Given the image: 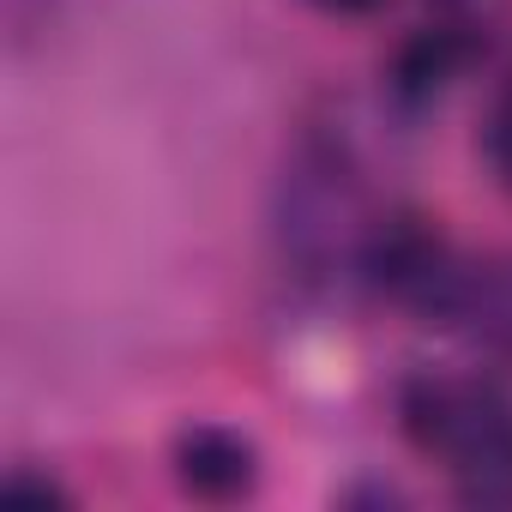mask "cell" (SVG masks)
Here are the masks:
<instances>
[{
    "mask_svg": "<svg viewBox=\"0 0 512 512\" xmlns=\"http://www.w3.org/2000/svg\"><path fill=\"white\" fill-rule=\"evenodd\" d=\"M7 494L13 500H43V506H67V488L55 476H31V470H13L7 476Z\"/></svg>",
    "mask_w": 512,
    "mask_h": 512,
    "instance_id": "obj_5",
    "label": "cell"
},
{
    "mask_svg": "<svg viewBox=\"0 0 512 512\" xmlns=\"http://www.w3.org/2000/svg\"><path fill=\"white\" fill-rule=\"evenodd\" d=\"M470 55H476V43H470L458 25H434V31H422V37H410V43L398 49L392 85H398L410 103H422V97H434L440 85H452Z\"/></svg>",
    "mask_w": 512,
    "mask_h": 512,
    "instance_id": "obj_3",
    "label": "cell"
},
{
    "mask_svg": "<svg viewBox=\"0 0 512 512\" xmlns=\"http://www.w3.org/2000/svg\"><path fill=\"white\" fill-rule=\"evenodd\" d=\"M314 7H326V13H338V19H374V13L398 7V0H314Z\"/></svg>",
    "mask_w": 512,
    "mask_h": 512,
    "instance_id": "obj_6",
    "label": "cell"
},
{
    "mask_svg": "<svg viewBox=\"0 0 512 512\" xmlns=\"http://www.w3.org/2000/svg\"><path fill=\"white\" fill-rule=\"evenodd\" d=\"M175 482L193 494V500H241L260 488V446H253L241 428L229 422H193L175 434Z\"/></svg>",
    "mask_w": 512,
    "mask_h": 512,
    "instance_id": "obj_2",
    "label": "cell"
},
{
    "mask_svg": "<svg viewBox=\"0 0 512 512\" xmlns=\"http://www.w3.org/2000/svg\"><path fill=\"white\" fill-rule=\"evenodd\" d=\"M398 422L422 458L464 476L470 500H494L512 476V392L488 374H416Z\"/></svg>",
    "mask_w": 512,
    "mask_h": 512,
    "instance_id": "obj_1",
    "label": "cell"
},
{
    "mask_svg": "<svg viewBox=\"0 0 512 512\" xmlns=\"http://www.w3.org/2000/svg\"><path fill=\"white\" fill-rule=\"evenodd\" d=\"M482 145H488L494 181L512 193V85L500 91V103H494V115H488V127H482Z\"/></svg>",
    "mask_w": 512,
    "mask_h": 512,
    "instance_id": "obj_4",
    "label": "cell"
}]
</instances>
